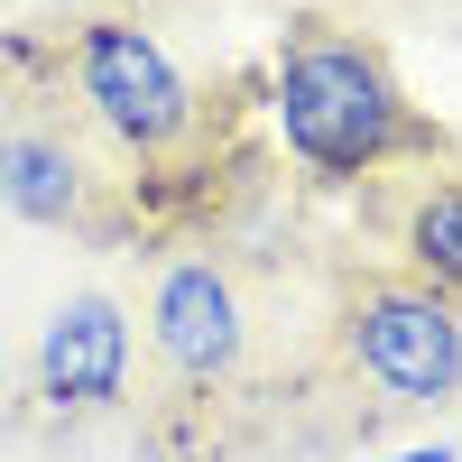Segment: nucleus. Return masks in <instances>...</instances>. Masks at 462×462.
I'll return each instance as SVG.
<instances>
[{
	"instance_id": "nucleus-6",
	"label": "nucleus",
	"mask_w": 462,
	"mask_h": 462,
	"mask_svg": "<svg viewBox=\"0 0 462 462\" xmlns=\"http://www.w3.org/2000/svg\"><path fill=\"white\" fill-rule=\"evenodd\" d=\"M0 204L19 222H74L84 213V167H74V148L47 139V130H10L0 139Z\"/></svg>"
},
{
	"instance_id": "nucleus-2",
	"label": "nucleus",
	"mask_w": 462,
	"mask_h": 462,
	"mask_svg": "<svg viewBox=\"0 0 462 462\" xmlns=\"http://www.w3.org/2000/svg\"><path fill=\"white\" fill-rule=\"evenodd\" d=\"M342 352L389 398L435 407V398L462 389V296H444L426 278H379V287L352 296V315H342Z\"/></svg>"
},
{
	"instance_id": "nucleus-1",
	"label": "nucleus",
	"mask_w": 462,
	"mask_h": 462,
	"mask_svg": "<svg viewBox=\"0 0 462 462\" xmlns=\"http://www.w3.org/2000/svg\"><path fill=\"white\" fill-rule=\"evenodd\" d=\"M268 111H278V139L315 176H370V167H389L398 148H426L407 93L389 84V65H379L361 37H342V28H305L278 56Z\"/></svg>"
},
{
	"instance_id": "nucleus-4",
	"label": "nucleus",
	"mask_w": 462,
	"mask_h": 462,
	"mask_svg": "<svg viewBox=\"0 0 462 462\" xmlns=\"http://www.w3.org/2000/svg\"><path fill=\"white\" fill-rule=\"evenodd\" d=\"M148 333H158V352L176 379H231L241 370V287L222 278L213 259H176L158 296H148Z\"/></svg>"
},
{
	"instance_id": "nucleus-7",
	"label": "nucleus",
	"mask_w": 462,
	"mask_h": 462,
	"mask_svg": "<svg viewBox=\"0 0 462 462\" xmlns=\"http://www.w3.org/2000/svg\"><path fill=\"white\" fill-rule=\"evenodd\" d=\"M407 259H416V278H426V287L462 296V176H444V185L416 195V213H407Z\"/></svg>"
},
{
	"instance_id": "nucleus-3",
	"label": "nucleus",
	"mask_w": 462,
	"mask_h": 462,
	"mask_svg": "<svg viewBox=\"0 0 462 462\" xmlns=\"http://www.w3.org/2000/svg\"><path fill=\"white\" fill-rule=\"evenodd\" d=\"M74 84H84L93 121L121 148H139V158H167V148L195 130V93H185L176 56L148 28H130V19H93L74 37Z\"/></svg>"
},
{
	"instance_id": "nucleus-8",
	"label": "nucleus",
	"mask_w": 462,
	"mask_h": 462,
	"mask_svg": "<svg viewBox=\"0 0 462 462\" xmlns=\"http://www.w3.org/2000/svg\"><path fill=\"white\" fill-rule=\"evenodd\" d=\"M389 462H453V453H389Z\"/></svg>"
},
{
	"instance_id": "nucleus-5",
	"label": "nucleus",
	"mask_w": 462,
	"mask_h": 462,
	"mask_svg": "<svg viewBox=\"0 0 462 462\" xmlns=\"http://www.w3.org/2000/svg\"><path fill=\"white\" fill-rule=\"evenodd\" d=\"M130 379V315L111 296H65L37 333V389L56 407H111Z\"/></svg>"
}]
</instances>
